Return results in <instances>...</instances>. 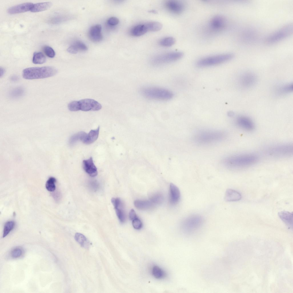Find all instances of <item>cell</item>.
Returning <instances> with one entry per match:
<instances>
[{
	"instance_id": "6da1fadb",
	"label": "cell",
	"mask_w": 293,
	"mask_h": 293,
	"mask_svg": "<svg viewBox=\"0 0 293 293\" xmlns=\"http://www.w3.org/2000/svg\"><path fill=\"white\" fill-rule=\"evenodd\" d=\"M259 160L256 155L251 153L232 155L227 157L223 161L226 167L232 169L245 168L255 164Z\"/></svg>"
},
{
	"instance_id": "7a4b0ae2",
	"label": "cell",
	"mask_w": 293,
	"mask_h": 293,
	"mask_svg": "<svg viewBox=\"0 0 293 293\" xmlns=\"http://www.w3.org/2000/svg\"><path fill=\"white\" fill-rule=\"evenodd\" d=\"M226 136V133L223 130L203 129L195 133L192 140L196 144L206 145L220 142L224 140Z\"/></svg>"
},
{
	"instance_id": "3957f363",
	"label": "cell",
	"mask_w": 293,
	"mask_h": 293,
	"mask_svg": "<svg viewBox=\"0 0 293 293\" xmlns=\"http://www.w3.org/2000/svg\"><path fill=\"white\" fill-rule=\"evenodd\" d=\"M140 91L143 96L151 100L167 101L171 99L173 96V94L171 91L157 87H144L141 88Z\"/></svg>"
},
{
	"instance_id": "277c9868",
	"label": "cell",
	"mask_w": 293,
	"mask_h": 293,
	"mask_svg": "<svg viewBox=\"0 0 293 293\" xmlns=\"http://www.w3.org/2000/svg\"><path fill=\"white\" fill-rule=\"evenodd\" d=\"M57 72V69L52 66L30 67L23 70L22 76L27 80L42 79L53 76Z\"/></svg>"
},
{
	"instance_id": "5b68a950",
	"label": "cell",
	"mask_w": 293,
	"mask_h": 293,
	"mask_svg": "<svg viewBox=\"0 0 293 293\" xmlns=\"http://www.w3.org/2000/svg\"><path fill=\"white\" fill-rule=\"evenodd\" d=\"M203 219L198 215H193L187 217L182 221L181 229L183 234L186 235H191L198 230L202 225Z\"/></svg>"
},
{
	"instance_id": "8992f818",
	"label": "cell",
	"mask_w": 293,
	"mask_h": 293,
	"mask_svg": "<svg viewBox=\"0 0 293 293\" xmlns=\"http://www.w3.org/2000/svg\"><path fill=\"white\" fill-rule=\"evenodd\" d=\"M293 146L290 143H284L273 145L269 147L266 151L267 154L273 158H286L292 155Z\"/></svg>"
},
{
	"instance_id": "52a82bcc",
	"label": "cell",
	"mask_w": 293,
	"mask_h": 293,
	"mask_svg": "<svg viewBox=\"0 0 293 293\" xmlns=\"http://www.w3.org/2000/svg\"><path fill=\"white\" fill-rule=\"evenodd\" d=\"M233 56V55L231 53L207 56L198 60L196 65L197 66L200 67L217 65L231 60Z\"/></svg>"
},
{
	"instance_id": "ba28073f",
	"label": "cell",
	"mask_w": 293,
	"mask_h": 293,
	"mask_svg": "<svg viewBox=\"0 0 293 293\" xmlns=\"http://www.w3.org/2000/svg\"><path fill=\"white\" fill-rule=\"evenodd\" d=\"M183 55V53L179 51L161 54L153 57L151 60V63L154 66L162 65L176 61L181 58Z\"/></svg>"
},
{
	"instance_id": "9c48e42d",
	"label": "cell",
	"mask_w": 293,
	"mask_h": 293,
	"mask_svg": "<svg viewBox=\"0 0 293 293\" xmlns=\"http://www.w3.org/2000/svg\"><path fill=\"white\" fill-rule=\"evenodd\" d=\"M293 29L292 24H287L268 36L266 39V42L271 44L283 39L292 34Z\"/></svg>"
},
{
	"instance_id": "30bf717a",
	"label": "cell",
	"mask_w": 293,
	"mask_h": 293,
	"mask_svg": "<svg viewBox=\"0 0 293 293\" xmlns=\"http://www.w3.org/2000/svg\"><path fill=\"white\" fill-rule=\"evenodd\" d=\"M226 24L227 21L224 17L221 15H216L210 20L208 27L210 31L212 32H219L224 29Z\"/></svg>"
},
{
	"instance_id": "8fae6325",
	"label": "cell",
	"mask_w": 293,
	"mask_h": 293,
	"mask_svg": "<svg viewBox=\"0 0 293 293\" xmlns=\"http://www.w3.org/2000/svg\"><path fill=\"white\" fill-rule=\"evenodd\" d=\"M257 80V78L255 74L251 72H245L239 77V84L243 88H249L254 86Z\"/></svg>"
},
{
	"instance_id": "7c38bea8",
	"label": "cell",
	"mask_w": 293,
	"mask_h": 293,
	"mask_svg": "<svg viewBox=\"0 0 293 293\" xmlns=\"http://www.w3.org/2000/svg\"><path fill=\"white\" fill-rule=\"evenodd\" d=\"M80 110L84 111H98L102 108L101 104L97 101L91 99H85L78 101Z\"/></svg>"
},
{
	"instance_id": "4fadbf2b",
	"label": "cell",
	"mask_w": 293,
	"mask_h": 293,
	"mask_svg": "<svg viewBox=\"0 0 293 293\" xmlns=\"http://www.w3.org/2000/svg\"><path fill=\"white\" fill-rule=\"evenodd\" d=\"M165 6L169 11L176 14L182 13L185 8L183 3L180 1L175 0L167 1L165 3Z\"/></svg>"
},
{
	"instance_id": "5bb4252c",
	"label": "cell",
	"mask_w": 293,
	"mask_h": 293,
	"mask_svg": "<svg viewBox=\"0 0 293 293\" xmlns=\"http://www.w3.org/2000/svg\"><path fill=\"white\" fill-rule=\"evenodd\" d=\"M111 202L120 221L122 223H124L126 220V215L121 200L119 198H113Z\"/></svg>"
},
{
	"instance_id": "9a60e30c",
	"label": "cell",
	"mask_w": 293,
	"mask_h": 293,
	"mask_svg": "<svg viewBox=\"0 0 293 293\" xmlns=\"http://www.w3.org/2000/svg\"><path fill=\"white\" fill-rule=\"evenodd\" d=\"M236 123L238 127L247 131H252L255 128L254 122L250 118L246 116H238L236 119Z\"/></svg>"
},
{
	"instance_id": "2e32d148",
	"label": "cell",
	"mask_w": 293,
	"mask_h": 293,
	"mask_svg": "<svg viewBox=\"0 0 293 293\" xmlns=\"http://www.w3.org/2000/svg\"><path fill=\"white\" fill-rule=\"evenodd\" d=\"M33 4L31 3H25L11 7L7 9L8 13L13 14L24 13L31 9Z\"/></svg>"
},
{
	"instance_id": "e0dca14e",
	"label": "cell",
	"mask_w": 293,
	"mask_h": 293,
	"mask_svg": "<svg viewBox=\"0 0 293 293\" xmlns=\"http://www.w3.org/2000/svg\"><path fill=\"white\" fill-rule=\"evenodd\" d=\"M101 31L102 26L100 25L96 24L91 27L88 32L89 37L90 40L95 42L101 41L102 39Z\"/></svg>"
},
{
	"instance_id": "ac0fdd59",
	"label": "cell",
	"mask_w": 293,
	"mask_h": 293,
	"mask_svg": "<svg viewBox=\"0 0 293 293\" xmlns=\"http://www.w3.org/2000/svg\"><path fill=\"white\" fill-rule=\"evenodd\" d=\"M83 165L84 170L90 176L94 177L97 175V169L94 164L92 157L88 159L83 160Z\"/></svg>"
},
{
	"instance_id": "d6986e66",
	"label": "cell",
	"mask_w": 293,
	"mask_h": 293,
	"mask_svg": "<svg viewBox=\"0 0 293 293\" xmlns=\"http://www.w3.org/2000/svg\"><path fill=\"white\" fill-rule=\"evenodd\" d=\"M180 192L178 188L175 185L171 183L169 187V201L173 205L176 204L180 198Z\"/></svg>"
},
{
	"instance_id": "ffe728a7",
	"label": "cell",
	"mask_w": 293,
	"mask_h": 293,
	"mask_svg": "<svg viewBox=\"0 0 293 293\" xmlns=\"http://www.w3.org/2000/svg\"><path fill=\"white\" fill-rule=\"evenodd\" d=\"M99 129L100 127L99 126L96 129L90 130L88 134L86 133L81 141L86 144H90L93 143L98 138Z\"/></svg>"
},
{
	"instance_id": "44dd1931",
	"label": "cell",
	"mask_w": 293,
	"mask_h": 293,
	"mask_svg": "<svg viewBox=\"0 0 293 293\" xmlns=\"http://www.w3.org/2000/svg\"><path fill=\"white\" fill-rule=\"evenodd\" d=\"M148 31L145 23L140 24L133 27L130 30V33L132 36L138 37L145 34Z\"/></svg>"
},
{
	"instance_id": "7402d4cb",
	"label": "cell",
	"mask_w": 293,
	"mask_h": 293,
	"mask_svg": "<svg viewBox=\"0 0 293 293\" xmlns=\"http://www.w3.org/2000/svg\"><path fill=\"white\" fill-rule=\"evenodd\" d=\"M241 195L238 191L231 189L227 190L224 197L225 200L227 202L235 201L239 200Z\"/></svg>"
},
{
	"instance_id": "603a6c76",
	"label": "cell",
	"mask_w": 293,
	"mask_h": 293,
	"mask_svg": "<svg viewBox=\"0 0 293 293\" xmlns=\"http://www.w3.org/2000/svg\"><path fill=\"white\" fill-rule=\"evenodd\" d=\"M278 216L282 221L288 227L292 228L293 226V215L292 213L286 211L279 212Z\"/></svg>"
},
{
	"instance_id": "cb8c5ba5",
	"label": "cell",
	"mask_w": 293,
	"mask_h": 293,
	"mask_svg": "<svg viewBox=\"0 0 293 293\" xmlns=\"http://www.w3.org/2000/svg\"><path fill=\"white\" fill-rule=\"evenodd\" d=\"M293 84L288 83L280 85L275 89V92L278 96H282L290 93L292 91Z\"/></svg>"
},
{
	"instance_id": "d4e9b609",
	"label": "cell",
	"mask_w": 293,
	"mask_h": 293,
	"mask_svg": "<svg viewBox=\"0 0 293 293\" xmlns=\"http://www.w3.org/2000/svg\"><path fill=\"white\" fill-rule=\"evenodd\" d=\"M134 204L136 208L140 210L148 209L154 206L150 200H136Z\"/></svg>"
},
{
	"instance_id": "484cf974",
	"label": "cell",
	"mask_w": 293,
	"mask_h": 293,
	"mask_svg": "<svg viewBox=\"0 0 293 293\" xmlns=\"http://www.w3.org/2000/svg\"><path fill=\"white\" fill-rule=\"evenodd\" d=\"M52 5L50 2H41L33 4L30 11L32 12H37L43 11L50 8Z\"/></svg>"
},
{
	"instance_id": "4316f807",
	"label": "cell",
	"mask_w": 293,
	"mask_h": 293,
	"mask_svg": "<svg viewBox=\"0 0 293 293\" xmlns=\"http://www.w3.org/2000/svg\"><path fill=\"white\" fill-rule=\"evenodd\" d=\"M46 58L44 54L40 52L34 53L32 59L33 63L35 64H41L45 62Z\"/></svg>"
},
{
	"instance_id": "83f0119b",
	"label": "cell",
	"mask_w": 293,
	"mask_h": 293,
	"mask_svg": "<svg viewBox=\"0 0 293 293\" xmlns=\"http://www.w3.org/2000/svg\"><path fill=\"white\" fill-rule=\"evenodd\" d=\"M75 239L77 242L82 246L88 248L89 245V242L86 238L82 234L76 233L75 234Z\"/></svg>"
},
{
	"instance_id": "f1b7e54d",
	"label": "cell",
	"mask_w": 293,
	"mask_h": 293,
	"mask_svg": "<svg viewBox=\"0 0 293 293\" xmlns=\"http://www.w3.org/2000/svg\"><path fill=\"white\" fill-rule=\"evenodd\" d=\"M148 31H155L161 30L162 27L161 23L157 21H151L145 23Z\"/></svg>"
},
{
	"instance_id": "f546056e",
	"label": "cell",
	"mask_w": 293,
	"mask_h": 293,
	"mask_svg": "<svg viewBox=\"0 0 293 293\" xmlns=\"http://www.w3.org/2000/svg\"><path fill=\"white\" fill-rule=\"evenodd\" d=\"M152 273L154 277L158 279L163 278L166 276L164 271L157 266H155L153 267Z\"/></svg>"
},
{
	"instance_id": "4dcf8cb0",
	"label": "cell",
	"mask_w": 293,
	"mask_h": 293,
	"mask_svg": "<svg viewBox=\"0 0 293 293\" xmlns=\"http://www.w3.org/2000/svg\"><path fill=\"white\" fill-rule=\"evenodd\" d=\"M175 42L174 38L172 37H164L159 41L160 45L163 46L169 47L173 45Z\"/></svg>"
},
{
	"instance_id": "1f68e13d",
	"label": "cell",
	"mask_w": 293,
	"mask_h": 293,
	"mask_svg": "<svg viewBox=\"0 0 293 293\" xmlns=\"http://www.w3.org/2000/svg\"><path fill=\"white\" fill-rule=\"evenodd\" d=\"M154 205L162 203L164 200L163 195L159 193H157L152 195L149 200Z\"/></svg>"
},
{
	"instance_id": "d6a6232c",
	"label": "cell",
	"mask_w": 293,
	"mask_h": 293,
	"mask_svg": "<svg viewBox=\"0 0 293 293\" xmlns=\"http://www.w3.org/2000/svg\"><path fill=\"white\" fill-rule=\"evenodd\" d=\"M86 133L84 132L81 131L77 133L72 136L69 140L70 145H73L79 140H81L83 136Z\"/></svg>"
},
{
	"instance_id": "836d02e7",
	"label": "cell",
	"mask_w": 293,
	"mask_h": 293,
	"mask_svg": "<svg viewBox=\"0 0 293 293\" xmlns=\"http://www.w3.org/2000/svg\"><path fill=\"white\" fill-rule=\"evenodd\" d=\"M15 223L13 221H9L6 222L4 227L3 237H5L13 229Z\"/></svg>"
},
{
	"instance_id": "e575fe53",
	"label": "cell",
	"mask_w": 293,
	"mask_h": 293,
	"mask_svg": "<svg viewBox=\"0 0 293 293\" xmlns=\"http://www.w3.org/2000/svg\"><path fill=\"white\" fill-rule=\"evenodd\" d=\"M56 181V179L55 178L53 177H50L47 181L45 184V187L46 189L49 191H54L56 189L55 183Z\"/></svg>"
},
{
	"instance_id": "d590c367",
	"label": "cell",
	"mask_w": 293,
	"mask_h": 293,
	"mask_svg": "<svg viewBox=\"0 0 293 293\" xmlns=\"http://www.w3.org/2000/svg\"><path fill=\"white\" fill-rule=\"evenodd\" d=\"M23 253V250L20 248L17 247L12 250L11 252V255L13 258H16L21 256Z\"/></svg>"
},
{
	"instance_id": "8d00e7d4",
	"label": "cell",
	"mask_w": 293,
	"mask_h": 293,
	"mask_svg": "<svg viewBox=\"0 0 293 293\" xmlns=\"http://www.w3.org/2000/svg\"><path fill=\"white\" fill-rule=\"evenodd\" d=\"M43 51L47 56L50 58H54L55 55L54 50L50 47L45 46L43 48Z\"/></svg>"
},
{
	"instance_id": "74e56055",
	"label": "cell",
	"mask_w": 293,
	"mask_h": 293,
	"mask_svg": "<svg viewBox=\"0 0 293 293\" xmlns=\"http://www.w3.org/2000/svg\"><path fill=\"white\" fill-rule=\"evenodd\" d=\"M68 108L69 110L72 111H76L80 110L78 101H72L68 104Z\"/></svg>"
},
{
	"instance_id": "f35d334b",
	"label": "cell",
	"mask_w": 293,
	"mask_h": 293,
	"mask_svg": "<svg viewBox=\"0 0 293 293\" xmlns=\"http://www.w3.org/2000/svg\"><path fill=\"white\" fill-rule=\"evenodd\" d=\"M74 44L76 47L78 51H85L88 50V47L86 45L81 41H77Z\"/></svg>"
},
{
	"instance_id": "ab89813d",
	"label": "cell",
	"mask_w": 293,
	"mask_h": 293,
	"mask_svg": "<svg viewBox=\"0 0 293 293\" xmlns=\"http://www.w3.org/2000/svg\"><path fill=\"white\" fill-rule=\"evenodd\" d=\"M132 225L133 227L136 229H140L142 227L141 221L137 217L132 220Z\"/></svg>"
},
{
	"instance_id": "60d3db41",
	"label": "cell",
	"mask_w": 293,
	"mask_h": 293,
	"mask_svg": "<svg viewBox=\"0 0 293 293\" xmlns=\"http://www.w3.org/2000/svg\"><path fill=\"white\" fill-rule=\"evenodd\" d=\"M119 22V19L117 18L114 17L109 18L107 21L108 24L111 26L116 25Z\"/></svg>"
},
{
	"instance_id": "b9f144b4",
	"label": "cell",
	"mask_w": 293,
	"mask_h": 293,
	"mask_svg": "<svg viewBox=\"0 0 293 293\" xmlns=\"http://www.w3.org/2000/svg\"><path fill=\"white\" fill-rule=\"evenodd\" d=\"M67 51L72 54H76L78 51L76 45L74 44L69 46L67 49Z\"/></svg>"
},
{
	"instance_id": "7bdbcfd3",
	"label": "cell",
	"mask_w": 293,
	"mask_h": 293,
	"mask_svg": "<svg viewBox=\"0 0 293 293\" xmlns=\"http://www.w3.org/2000/svg\"><path fill=\"white\" fill-rule=\"evenodd\" d=\"M23 92V90L20 88H17L13 91L11 95L13 96L17 97L21 96Z\"/></svg>"
},
{
	"instance_id": "ee69618b",
	"label": "cell",
	"mask_w": 293,
	"mask_h": 293,
	"mask_svg": "<svg viewBox=\"0 0 293 293\" xmlns=\"http://www.w3.org/2000/svg\"><path fill=\"white\" fill-rule=\"evenodd\" d=\"M129 217L130 219L132 220L137 217L135 211L133 209H131L130 211Z\"/></svg>"
},
{
	"instance_id": "f6af8a7d",
	"label": "cell",
	"mask_w": 293,
	"mask_h": 293,
	"mask_svg": "<svg viewBox=\"0 0 293 293\" xmlns=\"http://www.w3.org/2000/svg\"><path fill=\"white\" fill-rule=\"evenodd\" d=\"M5 72V70L4 69L1 67L0 68V77H1L4 75Z\"/></svg>"
}]
</instances>
